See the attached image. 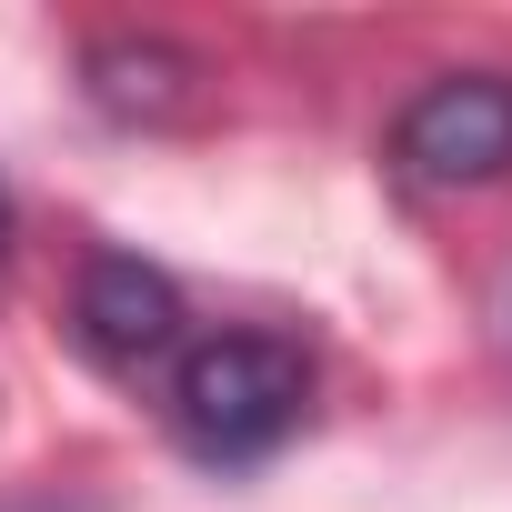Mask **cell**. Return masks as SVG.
<instances>
[{
	"label": "cell",
	"instance_id": "6da1fadb",
	"mask_svg": "<svg viewBox=\"0 0 512 512\" xmlns=\"http://www.w3.org/2000/svg\"><path fill=\"white\" fill-rule=\"evenodd\" d=\"M302 412H312V362L282 332H211L171 362V432L211 472L282 452L302 432Z\"/></svg>",
	"mask_w": 512,
	"mask_h": 512
},
{
	"label": "cell",
	"instance_id": "7a4b0ae2",
	"mask_svg": "<svg viewBox=\"0 0 512 512\" xmlns=\"http://www.w3.org/2000/svg\"><path fill=\"white\" fill-rule=\"evenodd\" d=\"M392 171L412 191H492L512 181V71H442L392 121Z\"/></svg>",
	"mask_w": 512,
	"mask_h": 512
},
{
	"label": "cell",
	"instance_id": "3957f363",
	"mask_svg": "<svg viewBox=\"0 0 512 512\" xmlns=\"http://www.w3.org/2000/svg\"><path fill=\"white\" fill-rule=\"evenodd\" d=\"M71 342L111 372V382H141L161 362L191 352V312H181V282L141 251H91L81 262V292H71Z\"/></svg>",
	"mask_w": 512,
	"mask_h": 512
},
{
	"label": "cell",
	"instance_id": "277c9868",
	"mask_svg": "<svg viewBox=\"0 0 512 512\" xmlns=\"http://www.w3.org/2000/svg\"><path fill=\"white\" fill-rule=\"evenodd\" d=\"M81 81H91V101L111 111V121H191L201 111V61L181 51V41H151V31H111V41H91L81 51Z\"/></svg>",
	"mask_w": 512,
	"mask_h": 512
},
{
	"label": "cell",
	"instance_id": "5b68a950",
	"mask_svg": "<svg viewBox=\"0 0 512 512\" xmlns=\"http://www.w3.org/2000/svg\"><path fill=\"white\" fill-rule=\"evenodd\" d=\"M0 272H11V191H0Z\"/></svg>",
	"mask_w": 512,
	"mask_h": 512
}]
</instances>
